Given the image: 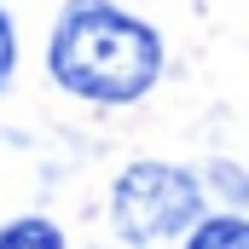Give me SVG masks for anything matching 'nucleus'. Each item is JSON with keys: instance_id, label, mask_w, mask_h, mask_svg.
<instances>
[{"instance_id": "obj_1", "label": "nucleus", "mask_w": 249, "mask_h": 249, "mask_svg": "<svg viewBox=\"0 0 249 249\" xmlns=\"http://www.w3.org/2000/svg\"><path fill=\"white\" fill-rule=\"evenodd\" d=\"M53 75L93 105H127L162 75V41L110 0H70L53 29Z\"/></svg>"}, {"instance_id": "obj_2", "label": "nucleus", "mask_w": 249, "mask_h": 249, "mask_svg": "<svg viewBox=\"0 0 249 249\" xmlns=\"http://www.w3.org/2000/svg\"><path fill=\"white\" fill-rule=\"evenodd\" d=\"M197 214H203V191L174 162H133L116 180V191H110V220L139 249L197 226Z\"/></svg>"}, {"instance_id": "obj_3", "label": "nucleus", "mask_w": 249, "mask_h": 249, "mask_svg": "<svg viewBox=\"0 0 249 249\" xmlns=\"http://www.w3.org/2000/svg\"><path fill=\"white\" fill-rule=\"evenodd\" d=\"M186 249H249V220L238 214H214V220H197L191 226Z\"/></svg>"}, {"instance_id": "obj_4", "label": "nucleus", "mask_w": 249, "mask_h": 249, "mask_svg": "<svg viewBox=\"0 0 249 249\" xmlns=\"http://www.w3.org/2000/svg\"><path fill=\"white\" fill-rule=\"evenodd\" d=\"M0 249H64V232L53 220H12L0 226Z\"/></svg>"}, {"instance_id": "obj_5", "label": "nucleus", "mask_w": 249, "mask_h": 249, "mask_svg": "<svg viewBox=\"0 0 249 249\" xmlns=\"http://www.w3.org/2000/svg\"><path fill=\"white\" fill-rule=\"evenodd\" d=\"M12 64H18V35H12V18L0 12V87H6V75H12Z\"/></svg>"}]
</instances>
